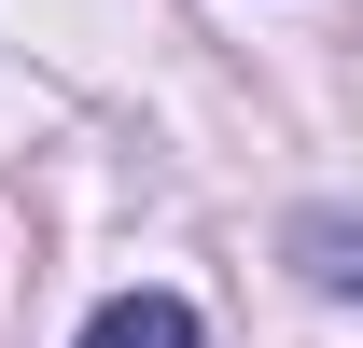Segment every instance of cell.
Returning a JSON list of instances; mask_svg holds the SVG:
<instances>
[{
  "label": "cell",
  "mask_w": 363,
  "mask_h": 348,
  "mask_svg": "<svg viewBox=\"0 0 363 348\" xmlns=\"http://www.w3.org/2000/svg\"><path fill=\"white\" fill-rule=\"evenodd\" d=\"M294 279H308L321 306H363V209H294Z\"/></svg>",
  "instance_id": "obj_1"
},
{
  "label": "cell",
  "mask_w": 363,
  "mask_h": 348,
  "mask_svg": "<svg viewBox=\"0 0 363 348\" xmlns=\"http://www.w3.org/2000/svg\"><path fill=\"white\" fill-rule=\"evenodd\" d=\"M84 348H196V306H182V293H112L84 320Z\"/></svg>",
  "instance_id": "obj_2"
}]
</instances>
